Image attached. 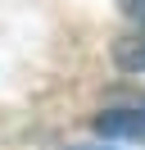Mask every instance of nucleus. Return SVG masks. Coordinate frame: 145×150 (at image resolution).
I'll use <instances>...</instances> for the list:
<instances>
[{
	"instance_id": "1",
	"label": "nucleus",
	"mask_w": 145,
	"mask_h": 150,
	"mask_svg": "<svg viewBox=\"0 0 145 150\" xmlns=\"http://www.w3.org/2000/svg\"><path fill=\"white\" fill-rule=\"evenodd\" d=\"M100 137H127V141H145V105L141 109H104L95 118Z\"/></svg>"
},
{
	"instance_id": "2",
	"label": "nucleus",
	"mask_w": 145,
	"mask_h": 150,
	"mask_svg": "<svg viewBox=\"0 0 145 150\" xmlns=\"http://www.w3.org/2000/svg\"><path fill=\"white\" fill-rule=\"evenodd\" d=\"M113 64L122 73H145V32H132V37L113 41Z\"/></svg>"
},
{
	"instance_id": "3",
	"label": "nucleus",
	"mask_w": 145,
	"mask_h": 150,
	"mask_svg": "<svg viewBox=\"0 0 145 150\" xmlns=\"http://www.w3.org/2000/svg\"><path fill=\"white\" fill-rule=\"evenodd\" d=\"M118 5H122V14H127L132 23H141V28H145V0H118Z\"/></svg>"
}]
</instances>
